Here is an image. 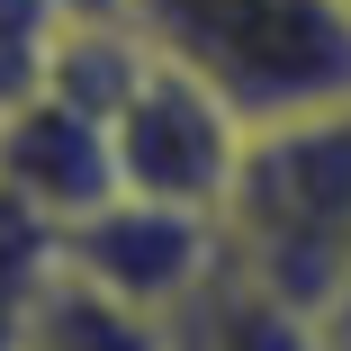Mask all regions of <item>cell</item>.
<instances>
[{
	"label": "cell",
	"mask_w": 351,
	"mask_h": 351,
	"mask_svg": "<svg viewBox=\"0 0 351 351\" xmlns=\"http://www.w3.org/2000/svg\"><path fill=\"white\" fill-rule=\"evenodd\" d=\"M226 261L306 324L351 315V108L252 126L217 198Z\"/></svg>",
	"instance_id": "obj_1"
},
{
	"label": "cell",
	"mask_w": 351,
	"mask_h": 351,
	"mask_svg": "<svg viewBox=\"0 0 351 351\" xmlns=\"http://www.w3.org/2000/svg\"><path fill=\"white\" fill-rule=\"evenodd\" d=\"M126 36L207 82L243 126L351 108V10L342 0H126Z\"/></svg>",
	"instance_id": "obj_2"
},
{
	"label": "cell",
	"mask_w": 351,
	"mask_h": 351,
	"mask_svg": "<svg viewBox=\"0 0 351 351\" xmlns=\"http://www.w3.org/2000/svg\"><path fill=\"white\" fill-rule=\"evenodd\" d=\"M243 135L252 126L207 82H189L180 63H162L126 36V63L108 82V162H117L126 198H162V207L217 217V198L243 162Z\"/></svg>",
	"instance_id": "obj_3"
},
{
	"label": "cell",
	"mask_w": 351,
	"mask_h": 351,
	"mask_svg": "<svg viewBox=\"0 0 351 351\" xmlns=\"http://www.w3.org/2000/svg\"><path fill=\"white\" fill-rule=\"evenodd\" d=\"M226 261V234L217 217L198 207H162V198H99L90 217H73L54 234V270H73L82 289H99L108 306L126 315H180Z\"/></svg>",
	"instance_id": "obj_4"
},
{
	"label": "cell",
	"mask_w": 351,
	"mask_h": 351,
	"mask_svg": "<svg viewBox=\"0 0 351 351\" xmlns=\"http://www.w3.org/2000/svg\"><path fill=\"white\" fill-rule=\"evenodd\" d=\"M0 351H171V342H162L154 315L108 306L99 289H82L73 270H54V252H45V270H36V289L19 298Z\"/></svg>",
	"instance_id": "obj_5"
},
{
	"label": "cell",
	"mask_w": 351,
	"mask_h": 351,
	"mask_svg": "<svg viewBox=\"0 0 351 351\" xmlns=\"http://www.w3.org/2000/svg\"><path fill=\"white\" fill-rule=\"evenodd\" d=\"M63 36H73L63 0H0V117H10L27 90H45Z\"/></svg>",
	"instance_id": "obj_6"
},
{
	"label": "cell",
	"mask_w": 351,
	"mask_h": 351,
	"mask_svg": "<svg viewBox=\"0 0 351 351\" xmlns=\"http://www.w3.org/2000/svg\"><path fill=\"white\" fill-rule=\"evenodd\" d=\"M73 27H126V0H63Z\"/></svg>",
	"instance_id": "obj_7"
},
{
	"label": "cell",
	"mask_w": 351,
	"mask_h": 351,
	"mask_svg": "<svg viewBox=\"0 0 351 351\" xmlns=\"http://www.w3.org/2000/svg\"><path fill=\"white\" fill-rule=\"evenodd\" d=\"M306 351H351V315H333V324H315V342Z\"/></svg>",
	"instance_id": "obj_8"
},
{
	"label": "cell",
	"mask_w": 351,
	"mask_h": 351,
	"mask_svg": "<svg viewBox=\"0 0 351 351\" xmlns=\"http://www.w3.org/2000/svg\"><path fill=\"white\" fill-rule=\"evenodd\" d=\"M342 10H351V0H342Z\"/></svg>",
	"instance_id": "obj_9"
}]
</instances>
